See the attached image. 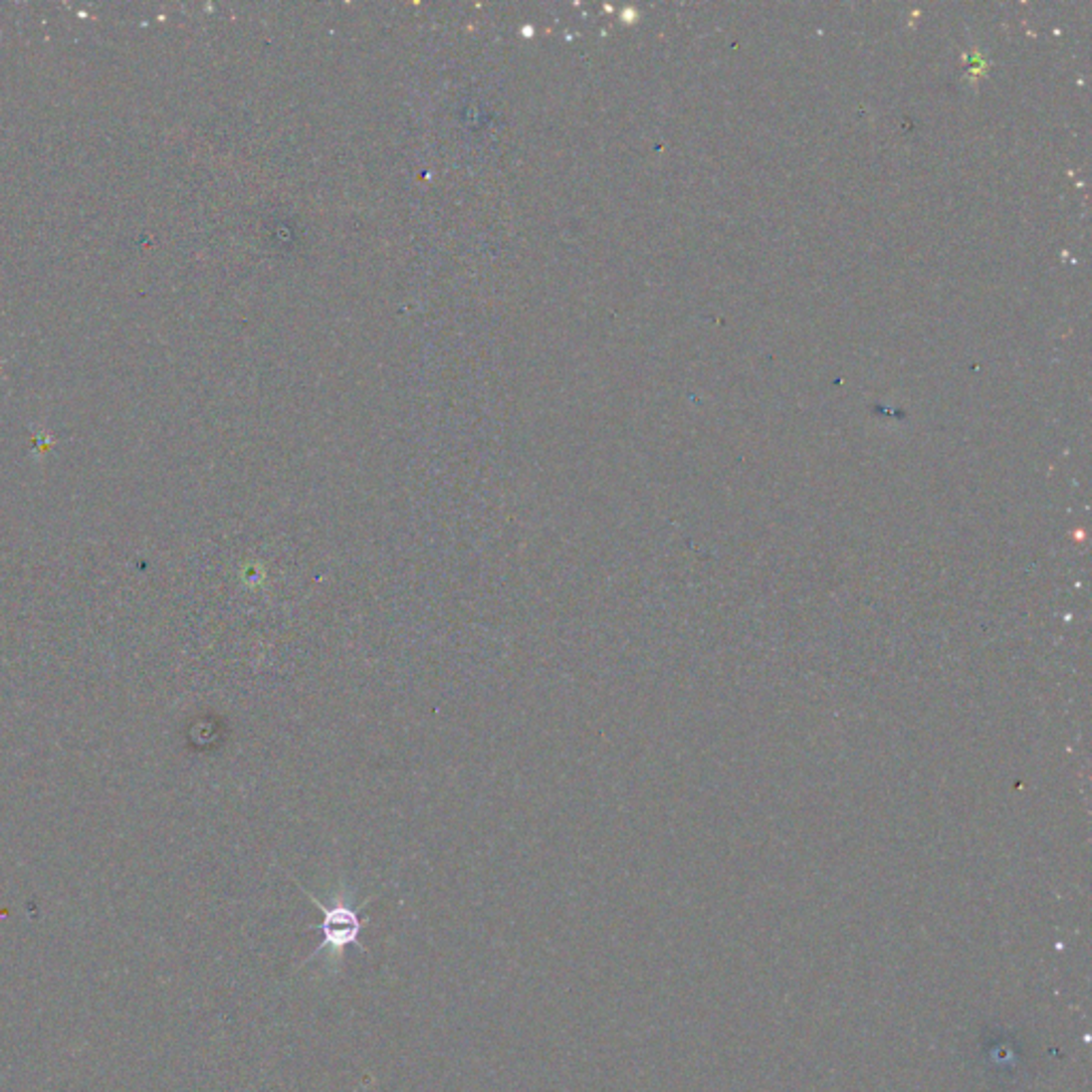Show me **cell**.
Returning a JSON list of instances; mask_svg holds the SVG:
<instances>
[{
	"label": "cell",
	"instance_id": "1",
	"mask_svg": "<svg viewBox=\"0 0 1092 1092\" xmlns=\"http://www.w3.org/2000/svg\"><path fill=\"white\" fill-rule=\"evenodd\" d=\"M295 884L314 903V907H317L323 914V924L321 926H310V929H308V931H321L323 933V944L308 956V961L302 967L312 963L325 950H331L337 956H341L343 948L356 946L361 952H367L365 946L358 944V935H361V931H363L361 909H354V907H350L348 903H343V901H337L335 905L327 907L317 899V896H314L312 892H308L302 884H299L297 879H295Z\"/></svg>",
	"mask_w": 1092,
	"mask_h": 1092
}]
</instances>
